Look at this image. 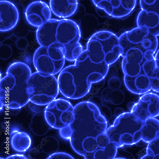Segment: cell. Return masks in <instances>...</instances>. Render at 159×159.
Masks as SVG:
<instances>
[{
	"label": "cell",
	"instance_id": "cell-1",
	"mask_svg": "<svg viewBox=\"0 0 159 159\" xmlns=\"http://www.w3.org/2000/svg\"><path fill=\"white\" fill-rule=\"evenodd\" d=\"M74 113V120L70 125L71 147L85 159H93L98 148L96 138L105 133L108 127L107 121L98 106L89 101L77 104Z\"/></svg>",
	"mask_w": 159,
	"mask_h": 159
},
{
	"label": "cell",
	"instance_id": "cell-2",
	"mask_svg": "<svg viewBox=\"0 0 159 159\" xmlns=\"http://www.w3.org/2000/svg\"><path fill=\"white\" fill-rule=\"evenodd\" d=\"M109 66L92 63L80 55L74 65L67 66L60 72L57 81L59 91L65 98H82L90 91L92 84L101 82L107 76Z\"/></svg>",
	"mask_w": 159,
	"mask_h": 159
},
{
	"label": "cell",
	"instance_id": "cell-3",
	"mask_svg": "<svg viewBox=\"0 0 159 159\" xmlns=\"http://www.w3.org/2000/svg\"><path fill=\"white\" fill-rule=\"evenodd\" d=\"M29 66L21 62L11 64L0 82V100L5 107L18 110L30 102L28 81L32 75Z\"/></svg>",
	"mask_w": 159,
	"mask_h": 159
},
{
	"label": "cell",
	"instance_id": "cell-4",
	"mask_svg": "<svg viewBox=\"0 0 159 159\" xmlns=\"http://www.w3.org/2000/svg\"><path fill=\"white\" fill-rule=\"evenodd\" d=\"M122 51L118 37L108 31H101L93 35L81 55L88 57L94 64L110 66L121 56Z\"/></svg>",
	"mask_w": 159,
	"mask_h": 159
},
{
	"label": "cell",
	"instance_id": "cell-5",
	"mask_svg": "<svg viewBox=\"0 0 159 159\" xmlns=\"http://www.w3.org/2000/svg\"><path fill=\"white\" fill-rule=\"evenodd\" d=\"M143 122L131 112H124L117 117L105 133L110 142L116 143L119 148H129L141 140Z\"/></svg>",
	"mask_w": 159,
	"mask_h": 159
},
{
	"label": "cell",
	"instance_id": "cell-6",
	"mask_svg": "<svg viewBox=\"0 0 159 159\" xmlns=\"http://www.w3.org/2000/svg\"><path fill=\"white\" fill-rule=\"evenodd\" d=\"M28 86L30 102L38 106L47 105L56 99L60 92L54 75L38 71L32 74Z\"/></svg>",
	"mask_w": 159,
	"mask_h": 159
},
{
	"label": "cell",
	"instance_id": "cell-7",
	"mask_svg": "<svg viewBox=\"0 0 159 159\" xmlns=\"http://www.w3.org/2000/svg\"><path fill=\"white\" fill-rule=\"evenodd\" d=\"M66 49L57 42L48 47L40 46L35 51L33 62L37 71L55 75L63 69L65 63Z\"/></svg>",
	"mask_w": 159,
	"mask_h": 159
},
{
	"label": "cell",
	"instance_id": "cell-8",
	"mask_svg": "<svg viewBox=\"0 0 159 159\" xmlns=\"http://www.w3.org/2000/svg\"><path fill=\"white\" fill-rule=\"evenodd\" d=\"M81 32L78 25L69 19L59 20L56 38L58 43L65 47V59L75 61L83 52V48L79 43Z\"/></svg>",
	"mask_w": 159,
	"mask_h": 159
},
{
	"label": "cell",
	"instance_id": "cell-9",
	"mask_svg": "<svg viewBox=\"0 0 159 159\" xmlns=\"http://www.w3.org/2000/svg\"><path fill=\"white\" fill-rule=\"evenodd\" d=\"M74 107L69 100L60 98L47 105L44 113L51 128L59 130L73 123L74 120Z\"/></svg>",
	"mask_w": 159,
	"mask_h": 159
},
{
	"label": "cell",
	"instance_id": "cell-10",
	"mask_svg": "<svg viewBox=\"0 0 159 159\" xmlns=\"http://www.w3.org/2000/svg\"><path fill=\"white\" fill-rule=\"evenodd\" d=\"M128 107L130 112L144 122L148 118L159 116V95L147 93L137 102L129 103Z\"/></svg>",
	"mask_w": 159,
	"mask_h": 159
},
{
	"label": "cell",
	"instance_id": "cell-11",
	"mask_svg": "<svg viewBox=\"0 0 159 159\" xmlns=\"http://www.w3.org/2000/svg\"><path fill=\"white\" fill-rule=\"evenodd\" d=\"M98 8L109 16L122 18L128 16L135 8L137 0H92Z\"/></svg>",
	"mask_w": 159,
	"mask_h": 159
},
{
	"label": "cell",
	"instance_id": "cell-12",
	"mask_svg": "<svg viewBox=\"0 0 159 159\" xmlns=\"http://www.w3.org/2000/svg\"><path fill=\"white\" fill-rule=\"evenodd\" d=\"M26 20L31 25L39 27L51 17V10L45 3L37 1L30 3L25 11Z\"/></svg>",
	"mask_w": 159,
	"mask_h": 159
},
{
	"label": "cell",
	"instance_id": "cell-13",
	"mask_svg": "<svg viewBox=\"0 0 159 159\" xmlns=\"http://www.w3.org/2000/svg\"><path fill=\"white\" fill-rule=\"evenodd\" d=\"M119 45L121 48V56L124 57L126 52L132 48H137L143 53L146 61H150L155 59L154 54L156 51L158 46L157 36L149 33L143 41L138 44L119 42Z\"/></svg>",
	"mask_w": 159,
	"mask_h": 159
},
{
	"label": "cell",
	"instance_id": "cell-14",
	"mask_svg": "<svg viewBox=\"0 0 159 159\" xmlns=\"http://www.w3.org/2000/svg\"><path fill=\"white\" fill-rule=\"evenodd\" d=\"M0 31L5 32L14 29L19 18L18 10L16 6L10 2L6 0L0 1Z\"/></svg>",
	"mask_w": 159,
	"mask_h": 159
},
{
	"label": "cell",
	"instance_id": "cell-15",
	"mask_svg": "<svg viewBox=\"0 0 159 159\" xmlns=\"http://www.w3.org/2000/svg\"><path fill=\"white\" fill-rule=\"evenodd\" d=\"M144 60L143 53L139 49L132 48L128 51L122 63L124 75L133 77L139 75L142 69L141 64Z\"/></svg>",
	"mask_w": 159,
	"mask_h": 159
},
{
	"label": "cell",
	"instance_id": "cell-16",
	"mask_svg": "<svg viewBox=\"0 0 159 159\" xmlns=\"http://www.w3.org/2000/svg\"><path fill=\"white\" fill-rule=\"evenodd\" d=\"M59 20L50 19L38 27L36 37L37 41L41 46L48 47L57 42L56 34Z\"/></svg>",
	"mask_w": 159,
	"mask_h": 159
},
{
	"label": "cell",
	"instance_id": "cell-17",
	"mask_svg": "<svg viewBox=\"0 0 159 159\" xmlns=\"http://www.w3.org/2000/svg\"><path fill=\"white\" fill-rule=\"evenodd\" d=\"M135 76L124 75V80L127 89L134 94L142 95L147 93L152 87L150 79L146 75L143 70Z\"/></svg>",
	"mask_w": 159,
	"mask_h": 159
},
{
	"label": "cell",
	"instance_id": "cell-18",
	"mask_svg": "<svg viewBox=\"0 0 159 159\" xmlns=\"http://www.w3.org/2000/svg\"><path fill=\"white\" fill-rule=\"evenodd\" d=\"M78 0H50L51 11L60 18H66L73 16L78 7Z\"/></svg>",
	"mask_w": 159,
	"mask_h": 159
},
{
	"label": "cell",
	"instance_id": "cell-19",
	"mask_svg": "<svg viewBox=\"0 0 159 159\" xmlns=\"http://www.w3.org/2000/svg\"><path fill=\"white\" fill-rule=\"evenodd\" d=\"M137 24L138 27L145 26L149 33L157 36L159 35V14L142 10L138 15Z\"/></svg>",
	"mask_w": 159,
	"mask_h": 159
},
{
	"label": "cell",
	"instance_id": "cell-20",
	"mask_svg": "<svg viewBox=\"0 0 159 159\" xmlns=\"http://www.w3.org/2000/svg\"><path fill=\"white\" fill-rule=\"evenodd\" d=\"M10 138L12 148L18 152L25 153L31 146L32 141L30 136L17 128H14L11 130Z\"/></svg>",
	"mask_w": 159,
	"mask_h": 159
},
{
	"label": "cell",
	"instance_id": "cell-21",
	"mask_svg": "<svg viewBox=\"0 0 159 159\" xmlns=\"http://www.w3.org/2000/svg\"><path fill=\"white\" fill-rule=\"evenodd\" d=\"M141 140L149 143L159 137V119L150 118L143 122L142 128Z\"/></svg>",
	"mask_w": 159,
	"mask_h": 159
},
{
	"label": "cell",
	"instance_id": "cell-22",
	"mask_svg": "<svg viewBox=\"0 0 159 159\" xmlns=\"http://www.w3.org/2000/svg\"><path fill=\"white\" fill-rule=\"evenodd\" d=\"M149 33L145 26L138 27L122 34L118 38L119 42L138 44L141 42Z\"/></svg>",
	"mask_w": 159,
	"mask_h": 159
},
{
	"label": "cell",
	"instance_id": "cell-23",
	"mask_svg": "<svg viewBox=\"0 0 159 159\" xmlns=\"http://www.w3.org/2000/svg\"><path fill=\"white\" fill-rule=\"evenodd\" d=\"M51 127L47 123L44 113H39L35 114L32 119L30 128L36 135L42 136L47 133Z\"/></svg>",
	"mask_w": 159,
	"mask_h": 159
},
{
	"label": "cell",
	"instance_id": "cell-24",
	"mask_svg": "<svg viewBox=\"0 0 159 159\" xmlns=\"http://www.w3.org/2000/svg\"><path fill=\"white\" fill-rule=\"evenodd\" d=\"M118 144L115 142H111L105 147L98 149L94 153L93 159H113L116 157Z\"/></svg>",
	"mask_w": 159,
	"mask_h": 159
},
{
	"label": "cell",
	"instance_id": "cell-25",
	"mask_svg": "<svg viewBox=\"0 0 159 159\" xmlns=\"http://www.w3.org/2000/svg\"><path fill=\"white\" fill-rule=\"evenodd\" d=\"M59 147V141L52 136L46 137L41 143V148L43 152L49 155L57 152Z\"/></svg>",
	"mask_w": 159,
	"mask_h": 159
},
{
	"label": "cell",
	"instance_id": "cell-26",
	"mask_svg": "<svg viewBox=\"0 0 159 159\" xmlns=\"http://www.w3.org/2000/svg\"><path fill=\"white\" fill-rule=\"evenodd\" d=\"M142 67L145 74L150 79L156 78L159 80V60L155 58L146 61Z\"/></svg>",
	"mask_w": 159,
	"mask_h": 159
},
{
	"label": "cell",
	"instance_id": "cell-27",
	"mask_svg": "<svg viewBox=\"0 0 159 159\" xmlns=\"http://www.w3.org/2000/svg\"><path fill=\"white\" fill-rule=\"evenodd\" d=\"M125 99V95L120 90H113L110 88L107 94L103 100L107 102H110L115 105H119L122 103Z\"/></svg>",
	"mask_w": 159,
	"mask_h": 159
},
{
	"label": "cell",
	"instance_id": "cell-28",
	"mask_svg": "<svg viewBox=\"0 0 159 159\" xmlns=\"http://www.w3.org/2000/svg\"><path fill=\"white\" fill-rule=\"evenodd\" d=\"M146 153L140 158L159 159V137L148 143Z\"/></svg>",
	"mask_w": 159,
	"mask_h": 159
},
{
	"label": "cell",
	"instance_id": "cell-29",
	"mask_svg": "<svg viewBox=\"0 0 159 159\" xmlns=\"http://www.w3.org/2000/svg\"><path fill=\"white\" fill-rule=\"evenodd\" d=\"M140 4L142 10L159 14V0H140Z\"/></svg>",
	"mask_w": 159,
	"mask_h": 159
},
{
	"label": "cell",
	"instance_id": "cell-30",
	"mask_svg": "<svg viewBox=\"0 0 159 159\" xmlns=\"http://www.w3.org/2000/svg\"><path fill=\"white\" fill-rule=\"evenodd\" d=\"M12 54L11 48L7 45H2L0 48V58L1 59L6 60L9 59Z\"/></svg>",
	"mask_w": 159,
	"mask_h": 159
},
{
	"label": "cell",
	"instance_id": "cell-31",
	"mask_svg": "<svg viewBox=\"0 0 159 159\" xmlns=\"http://www.w3.org/2000/svg\"><path fill=\"white\" fill-rule=\"evenodd\" d=\"M96 140L99 148H103L111 142L108 136L105 133L98 135L96 138Z\"/></svg>",
	"mask_w": 159,
	"mask_h": 159
},
{
	"label": "cell",
	"instance_id": "cell-32",
	"mask_svg": "<svg viewBox=\"0 0 159 159\" xmlns=\"http://www.w3.org/2000/svg\"><path fill=\"white\" fill-rule=\"evenodd\" d=\"M72 132V130L70 125L59 130L60 135L66 140H70Z\"/></svg>",
	"mask_w": 159,
	"mask_h": 159
},
{
	"label": "cell",
	"instance_id": "cell-33",
	"mask_svg": "<svg viewBox=\"0 0 159 159\" xmlns=\"http://www.w3.org/2000/svg\"><path fill=\"white\" fill-rule=\"evenodd\" d=\"M101 113L107 119V122L112 115L111 110L107 106L101 104L97 105Z\"/></svg>",
	"mask_w": 159,
	"mask_h": 159
},
{
	"label": "cell",
	"instance_id": "cell-34",
	"mask_svg": "<svg viewBox=\"0 0 159 159\" xmlns=\"http://www.w3.org/2000/svg\"><path fill=\"white\" fill-rule=\"evenodd\" d=\"M48 159H74L70 154L62 152H57L49 156Z\"/></svg>",
	"mask_w": 159,
	"mask_h": 159
},
{
	"label": "cell",
	"instance_id": "cell-35",
	"mask_svg": "<svg viewBox=\"0 0 159 159\" xmlns=\"http://www.w3.org/2000/svg\"><path fill=\"white\" fill-rule=\"evenodd\" d=\"M121 84L120 80L115 77L111 79L108 84L110 88L113 90L118 89L120 87Z\"/></svg>",
	"mask_w": 159,
	"mask_h": 159
},
{
	"label": "cell",
	"instance_id": "cell-36",
	"mask_svg": "<svg viewBox=\"0 0 159 159\" xmlns=\"http://www.w3.org/2000/svg\"><path fill=\"white\" fill-rule=\"evenodd\" d=\"M152 90L159 93V80L156 78L150 79Z\"/></svg>",
	"mask_w": 159,
	"mask_h": 159
},
{
	"label": "cell",
	"instance_id": "cell-37",
	"mask_svg": "<svg viewBox=\"0 0 159 159\" xmlns=\"http://www.w3.org/2000/svg\"><path fill=\"white\" fill-rule=\"evenodd\" d=\"M16 44L18 48L20 49H23L27 47L28 43L25 39H19L16 42Z\"/></svg>",
	"mask_w": 159,
	"mask_h": 159
},
{
	"label": "cell",
	"instance_id": "cell-38",
	"mask_svg": "<svg viewBox=\"0 0 159 159\" xmlns=\"http://www.w3.org/2000/svg\"><path fill=\"white\" fill-rule=\"evenodd\" d=\"M6 159H27L26 157L24 154H16L11 155L6 158Z\"/></svg>",
	"mask_w": 159,
	"mask_h": 159
},
{
	"label": "cell",
	"instance_id": "cell-39",
	"mask_svg": "<svg viewBox=\"0 0 159 159\" xmlns=\"http://www.w3.org/2000/svg\"><path fill=\"white\" fill-rule=\"evenodd\" d=\"M125 112L124 110L120 108H116L114 112V115L116 117L120 115Z\"/></svg>",
	"mask_w": 159,
	"mask_h": 159
},
{
	"label": "cell",
	"instance_id": "cell-40",
	"mask_svg": "<svg viewBox=\"0 0 159 159\" xmlns=\"http://www.w3.org/2000/svg\"><path fill=\"white\" fill-rule=\"evenodd\" d=\"M155 58L156 59L159 60V49L158 50L156 53L155 56Z\"/></svg>",
	"mask_w": 159,
	"mask_h": 159
}]
</instances>
